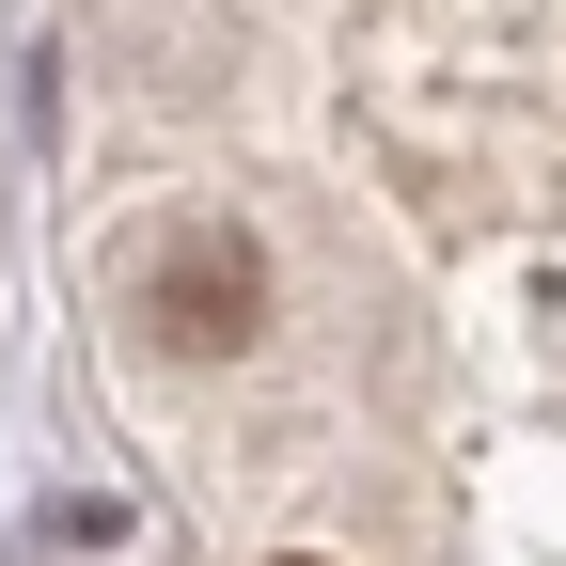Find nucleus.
Returning a JSON list of instances; mask_svg holds the SVG:
<instances>
[{
    "instance_id": "1",
    "label": "nucleus",
    "mask_w": 566,
    "mask_h": 566,
    "mask_svg": "<svg viewBox=\"0 0 566 566\" xmlns=\"http://www.w3.org/2000/svg\"><path fill=\"white\" fill-rule=\"evenodd\" d=\"M142 315H158L174 363H221V346L268 331V252L252 237H174L158 268H142Z\"/></svg>"
},
{
    "instance_id": "2",
    "label": "nucleus",
    "mask_w": 566,
    "mask_h": 566,
    "mask_svg": "<svg viewBox=\"0 0 566 566\" xmlns=\"http://www.w3.org/2000/svg\"><path fill=\"white\" fill-rule=\"evenodd\" d=\"M283 566H331V551H283Z\"/></svg>"
}]
</instances>
